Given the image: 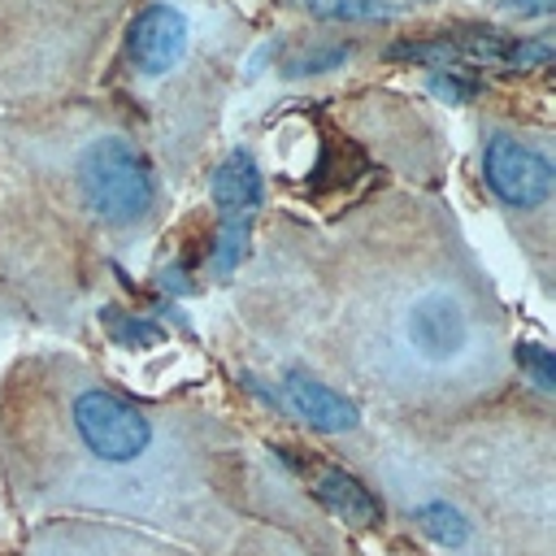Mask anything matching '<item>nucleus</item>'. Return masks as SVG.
Instances as JSON below:
<instances>
[{"instance_id":"20e7f679","label":"nucleus","mask_w":556,"mask_h":556,"mask_svg":"<svg viewBox=\"0 0 556 556\" xmlns=\"http://www.w3.org/2000/svg\"><path fill=\"white\" fill-rule=\"evenodd\" d=\"M213 204H217V243H213V274H230L248 252V230L261 208V169L239 148L213 174Z\"/></svg>"},{"instance_id":"f257e3e1","label":"nucleus","mask_w":556,"mask_h":556,"mask_svg":"<svg viewBox=\"0 0 556 556\" xmlns=\"http://www.w3.org/2000/svg\"><path fill=\"white\" fill-rule=\"evenodd\" d=\"M78 187H83L87 208L96 217H104L109 226L139 222L156 200V182H152V169H148L143 152H135L117 135L96 139L87 148V156L78 165Z\"/></svg>"},{"instance_id":"9d476101","label":"nucleus","mask_w":556,"mask_h":556,"mask_svg":"<svg viewBox=\"0 0 556 556\" xmlns=\"http://www.w3.org/2000/svg\"><path fill=\"white\" fill-rule=\"evenodd\" d=\"M300 4L326 22H387L395 13L387 0H300Z\"/></svg>"},{"instance_id":"ddd939ff","label":"nucleus","mask_w":556,"mask_h":556,"mask_svg":"<svg viewBox=\"0 0 556 556\" xmlns=\"http://www.w3.org/2000/svg\"><path fill=\"white\" fill-rule=\"evenodd\" d=\"M517 365L530 374V382L539 391H556V356L543 343H521L517 348Z\"/></svg>"},{"instance_id":"1a4fd4ad","label":"nucleus","mask_w":556,"mask_h":556,"mask_svg":"<svg viewBox=\"0 0 556 556\" xmlns=\"http://www.w3.org/2000/svg\"><path fill=\"white\" fill-rule=\"evenodd\" d=\"M413 521L421 526V534H430V539H434V543H443V547H465V543H469V521H465L447 500L417 504Z\"/></svg>"},{"instance_id":"f03ea898","label":"nucleus","mask_w":556,"mask_h":556,"mask_svg":"<svg viewBox=\"0 0 556 556\" xmlns=\"http://www.w3.org/2000/svg\"><path fill=\"white\" fill-rule=\"evenodd\" d=\"M74 430L83 447L104 465H130L152 443V421L122 395L104 387H87L74 400Z\"/></svg>"},{"instance_id":"9b49d317","label":"nucleus","mask_w":556,"mask_h":556,"mask_svg":"<svg viewBox=\"0 0 556 556\" xmlns=\"http://www.w3.org/2000/svg\"><path fill=\"white\" fill-rule=\"evenodd\" d=\"M430 91L443 100V104H469L482 83L465 70V65H447V70H430Z\"/></svg>"},{"instance_id":"2eb2a0df","label":"nucleus","mask_w":556,"mask_h":556,"mask_svg":"<svg viewBox=\"0 0 556 556\" xmlns=\"http://www.w3.org/2000/svg\"><path fill=\"white\" fill-rule=\"evenodd\" d=\"M547 9H552V0H508V13H521V17H539Z\"/></svg>"},{"instance_id":"7ed1b4c3","label":"nucleus","mask_w":556,"mask_h":556,"mask_svg":"<svg viewBox=\"0 0 556 556\" xmlns=\"http://www.w3.org/2000/svg\"><path fill=\"white\" fill-rule=\"evenodd\" d=\"M400 339H404V348L421 365H452L473 343V317H469V308L452 291L430 287V291H417L404 304V313H400Z\"/></svg>"},{"instance_id":"423d86ee","label":"nucleus","mask_w":556,"mask_h":556,"mask_svg":"<svg viewBox=\"0 0 556 556\" xmlns=\"http://www.w3.org/2000/svg\"><path fill=\"white\" fill-rule=\"evenodd\" d=\"M187 13L174 4H148L126 35V61L135 65V74L156 78L165 70H174V61L187 52Z\"/></svg>"},{"instance_id":"6e6552de","label":"nucleus","mask_w":556,"mask_h":556,"mask_svg":"<svg viewBox=\"0 0 556 556\" xmlns=\"http://www.w3.org/2000/svg\"><path fill=\"white\" fill-rule=\"evenodd\" d=\"M313 495H317L339 521H352V526H374V521H382V504L369 495V486H361V478H352V473L339 469V465L313 469Z\"/></svg>"},{"instance_id":"0eeeda50","label":"nucleus","mask_w":556,"mask_h":556,"mask_svg":"<svg viewBox=\"0 0 556 556\" xmlns=\"http://www.w3.org/2000/svg\"><path fill=\"white\" fill-rule=\"evenodd\" d=\"M282 395L287 404L295 408V417H304L313 430H326V434H343V430H356L361 413L352 400H343L339 391H330L326 382L308 378L304 369H287L282 374Z\"/></svg>"},{"instance_id":"4468645a","label":"nucleus","mask_w":556,"mask_h":556,"mask_svg":"<svg viewBox=\"0 0 556 556\" xmlns=\"http://www.w3.org/2000/svg\"><path fill=\"white\" fill-rule=\"evenodd\" d=\"M348 56H352V43H330V48H313V52L295 56L287 70H291V74H321V70H334V65H343Z\"/></svg>"},{"instance_id":"39448f33","label":"nucleus","mask_w":556,"mask_h":556,"mask_svg":"<svg viewBox=\"0 0 556 556\" xmlns=\"http://www.w3.org/2000/svg\"><path fill=\"white\" fill-rule=\"evenodd\" d=\"M482 178L495 191V200H504L508 208H539L552 195L556 174H552V161L539 148L495 130L482 143Z\"/></svg>"},{"instance_id":"f8f14e48","label":"nucleus","mask_w":556,"mask_h":556,"mask_svg":"<svg viewBox=\"0 0 556 556\" xmlns=\"http://www.w3.org/2000/svg\"><path fill=\"white\" fill-rule=\"evenodd\" d=\"M109 330H113V339L122 348H152V343H161V326L148 321V317H139V313H113L109 317Z\"/></svg>"}]
</instances>
